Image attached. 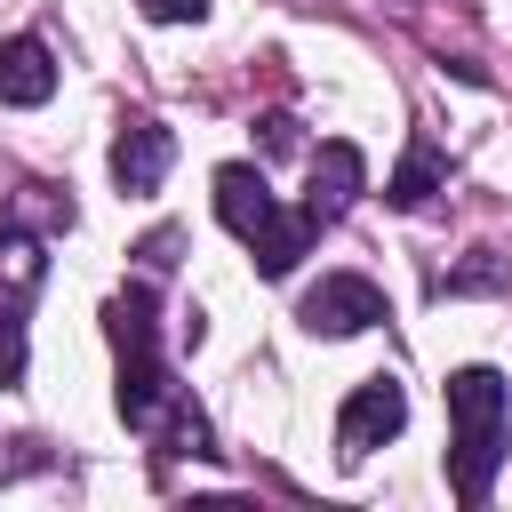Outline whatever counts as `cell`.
<instances>
[{"mask_svg": "<svg viewBox=\"0 0 512 512\" xmlns=\"http://www.w3.org/2000/svg\"><path fill=\"white\" fill-rule=\"evenodd\" d=\"M104 320H112V344H120V416L136 432H168L176 448H208V424L168 384V360H160V336H152V288L112 296Z\"/></svg>", "mask_w": 512, "mask_h": 512, "instance_id": "1", "label": "cell"}, {"mask_svg": "<svg viewBox=\"0 0 512 512\" xmlns=\"http://www.w3.org/2000/svg\"><path fill=\"white\" fill-rule=\"evenodd\" d=\"M448 432H456V448H448V480H456V496L480 512L488 488H496L504 440H512V392H504L496 368H456V376H448Z\"/></svg>", "mask_w": 512, "mask_h": 512, "instance_id": "2", "label": "cell"}, {"mask_svg": "<svg viewBox=\"0 0 512 512\" xmlns=\"http://www.w3.org/2000/svg\"><path fill=\"white\" fill-rule=\"evenodd\" d=\"M216 216L256 248V272H264V280H288V272H296V256L312 248V224H304V216H280V200H272L264 168H248V160L216 168Z\"/></svg>", "mask_w": 512, "mask_h": 512, "instance_id": "3", "label": "cell"}, {"mask_svg": "<svg viewBox=\"0 0 512 512\" xmlns=\"http://www.w3.org/2000/svg\"><path fill=\"white\" fill-rule=\"evenodd\" d=\"M400 424H408V392H400L392 376H368V384H352V400L336 408V456H368V448H384Z\"/></svg>", "mask_w": 512, "mask_h": 512, "instance_id": "4", "label": "cell"}, {"mask_svg": "<svg viewBox=\"0 0 512 512\" xmlns=\"http://www.w3.org/2000/svg\"><path fill=\"white\" fill-rule=\"evenodd\" d=\"M296 320H304L312 336H360L368 320H384V296H376V280H360V272H328L320 288H304Z\"/></svg>", "mask_w": 512, "mask_h": 512, "instance_id": "5", "label": "cell"}, {"mask_svg": "<svg viewBox=\"0 0 512 512\" xmlns=\"http://www.w3.org/2000/svg\"><path fill=\"white\" fill-rule=\"evenodd\" d=\"M360 184H368V160H360V144H320L312 152V192H304V224L320 232V224H336L352 200H360Z\"/></svg>", "mask_w": 512, "mask_h": 512, "instance_id": "6", "label": "cell"}, {"mask_svg": "<svg viewBox=\"0 0 512 512\" xmlns=\"http://www.w3.org/2000/svg\"><path fill=\"white\" fill-rule=\"evenodd\" d=\"M168 160H176V136H168L160 120H128V128L112 136V184H120V192H160Z\"/></svg>", "mask_w": 512, "mask_h": 512, "instance_id": "7", "label": "cell"}, {"mask_svg": "<svg viewBox=\"0 0 512 512\" xmlns=\"http://www.w3.org/2000/svg\"><path fill=\"white\" fill-rule=\"evenodd\" d=\"M56 96V56L40 40H0V104H48Z\"/></svg>", "mask_w": 512, "mask_h": 512, "instance_id": "8", "label": "cell"}, {"mask_svg": "<svg viewBox=\"0 0 512 512\" xmlns=\"http://www.w3.org/2000/svg\"><path fill=\"white\" fill-rule=\"evenodd\" d=\"M432 184H440V152H432V144H408V160L392 168L384 200H392V208H424V200H432Z\"/></svg>", "mask_w": 512, "mask_h": 512, "instance_id": "9", "label": "cell"}, {"mask_svg": "<svg viewBox=\"0 0 512 512\" xmlns=\"http://www.w3.org/2000/svg\"><path fill=\"white\" fill-rule=\"evenodd\" d=\"M16 376H24V320L0 312V384H16Z\"/></svg>", "mask_w": 512, "mask_h": 512, "instance_id": "10", "label": "cell"}, {"mask_svg": "<svg viewBox=\"0 0 512 512\" xmlns=\"http://www.w3.org/2000/svg\"><path fill=\"white\" fill-rule=\"evenodd\" d=\"M136 8H144L152 24H200V16H208V0H136Z\"/></svg>", "mask_w": 512, "mask_h": 512, "instance_id": "11", "label": "cell"}, {"mask_svg": "<svg viewBox=\"0 0 512 512\" xmlns=\"http://www.w3.org/2000/svg\"><path fill=\"white\" fill-rule=\"evenodd\" d=\"M256 128H264V152H296V120L288 112H264Z\"/></svg>", "mask_w": 512, "mask_h": 512, "instance_id": "12", "label": "cell"}]
</instances>
